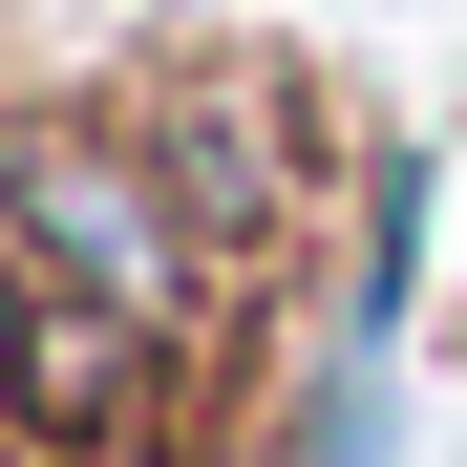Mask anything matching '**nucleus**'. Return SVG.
<instances>
[{"instance_id":"1","label":"nucleus","mask_w":467,"mask_h":467,"mask_svg":"<svg viewBox=\"0 0 467 467\" xmlns=\"http://www.w3.org/2000/svg\"><path fill=\"white\" fill-rule=\"evenodd\" d=\"M128 149L171 171V213H192L213 276H255L276 234H297V192H319V149H297V86H276V64H149Z\"/></svg>"},{"instance_id":"2","label":"nucleus","mask_w":467,"mask_h":467,"mask_svg":"<svg viewBox=\"0 0 467 467\" xmlns=\"http://www.w3.org/2000/svg\"><path fill=\"white\" fill-rule=\"evenodd\" d=\"M22 276L107 297V319H149V340H192V297H213L192 213H171V171H149L128 128H64V149H22Z\"/></svg>"},{"instance_id":"3","label":"nucleus","mask_w":467,"mask_h":467,"mask_svg":"<svg viewBox=\"0 0 467 467\" xmlns=\"http://www.w3.org/2000/svg\"><path fill=\"white\" fill-rule=\"evenodd\" d=\"M171 404H192V361L149 340V319H107V297H22V361H0V446H43V467H149L171 446Z\"/></svg>"},{"instance_id":"4","label":"nucleus","mask_w":467,"mask_h":467,"mask_svg":"<svg viewBox=\"0 0 467 467\" xmlns=\"http://www.w3.org/2000/svg\"><path fill=\"white\" fill-rule=\"evenodd\" d=\"M340 361H404V297H425V149H382V171H340Z\"/></svg>"},{"instance_id":"5","label":"nucleus","mask_w":467,"mask_h":467,"mask_svg":"<svg viewBox=\"0 0 467 467\" xmlns=\"http://www.w3.org/2000/svg\"><path fill=\"white\" fill-rule=\"evenodd\" d=\"M382 425H404V404H382V361H319V404H297V467H382Z\"/></svg>"},{"instance_id":"6","label":"nucleus","mask_w":467,"mask_h":467,"mask_svg":"<svg viewBox=\"0 0 467 467\" xmlns=\"http://www.w3.org/2000/svg\"><path fill=\"white\" fill-rule=\"evenodd\" d=\"M0 234H22V149H0Z\"/></svg>"},{"instance_id":"7","label":"nucleus","mask_w":467,"mask_h":467,"mask_svg":"<svg viewBox=\"0 0 467 467\" xmlns=\"http://www.w3.org/2000/svg\"><path fill=\"white\" fill-rule=\"evenodd\" d=\"M0 467H22V446H0Z\"/></svg>"}]
</instances>
